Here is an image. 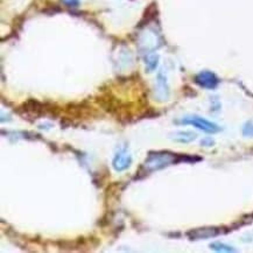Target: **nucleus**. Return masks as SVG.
Listing matches in <instances>:
<instances>
[{
	"instance_id": "f257e3e1",
	"label": "nucleus",
	"mask_w": 253,
	"mask_h": 253,
	"mask_svg": "<svg viewBox=\"0 0 253 253\" xmlns=\"http://www.w3.org/2000/svg\"><path fill=\"white\" fill-rule=\"evenodd\" d=\"M186 161V155L175 154L170 152H151L145 160V168L148 173L162 169L170 165Z\"/></svg>"
},
{
	"instance_id": "6e6552de",
	"label": "nucleus",
	"mask_w": 253,
	"mask_h": 253,
	"mask_svg": "<svg viewBox=\"0 0 253 253\" xmlns=\"http://www.w3.org/2000/svg\"><path fill=\"white\" fill-rule=\"evenodd\" d=\"M209 248L216 252H236L237 250L233 246L224 244L222 242H213L209 245Z\"/></svg>"
},
{
	"instance_id": "1a4fd4ad",
	"label": "nucleus",
	"mask_w": 253,
	"mask_h": 253,
	"mask_svg": "<svg viewBox=\"0 0 253 253\" xmlns=\"http://www.w3.org/2000/svg\"><path fill=\"white\" fill-rule=\"evenodd\" d=\"M145 63H146V66H147V70L148 71H153L155 68H157L158 63H159L158 55L151 54V55H148V56H146Z\"/></svg>"
},
{
	"instance_id": "9d476101",
	"label": "nucleus",
	"mask_w": 253,
	"mask_h": 253,
	"mask_svg": "<svg viewBox=\"0 0 253 253\" xmlns=\"http://www.w3.org/2000/svg\"><path fill=\"white\" fill-rule=\"evenodd\" d=\"M243 135L246 138H253V122L245 123L242 129Z\"/></svg>"
},
{
	"instance_id": "39448f33",
	"label": "nucleus",
	"mask_w": 253,
	"mask_h": 253,
	"mask_svg": "<svg viewBox=\"0 0 253 253\" xmlns=\"http://www.w3.org/2000/svg\"><path fill=\"white\" fill-rule=\"evenodd\" d=\"M220 230L218 228H197L187 232L188 238L190 241H201V239H209L218 236Z\"/></svg>"
},
{
	"instance_id": "f03ea898",
	"label": "nucleus",
	"mask_w": 253,
	"mask_h": 253,
	"mask_svg": "<svg viewBox=\"0 0 253 253\" xmlns=\"http://www.w3.org/2000/svg\"><path fill=\"white\" fill-rule=\"evenodd\" d=\"M180 123L183 125L194 126V127L199 128L206 133H209V134H215V133H218L222 129L215 123L204 119L200 116H187L181 119Z\"/></svg>"
},
{
	"instance_id": "423d86ee",
	"label": "nucleus",
	"mask_w": 253,
	"mask_h": 253,
	"mask_svg": "<svg viewBox=\"0 0 253 253\" xmlns=\"http://www.w3.org/2000/svg\"><path fill=\"white\" fill-rule=\"evenodd\" d=\"M155 93H157V98L160 102L167 100L169 97V86L167 83V77L164 75V73L160 71L157 77V87H155Z\"/></svg>"
},
{
	"instance_id": "f8f14e48",
	"label": "nucleus",
	"mask_w": 253,
	"mask_h": 253,
	"mask_svg": "<svg viewBox=\"0 0 253 253\" xmlns=\"http://www.w3.org/2000/svg\"><path fill=\"white\" fill-rule=\"evenodd\" d=\"M213 144H215V141H213L211 138H204L203 140L201 141V145L206 146V147H211Z\"/></svg>"
},
{
	"instance_id": "0eeeda50",
	"label": "nucleus",
	"mask_w": 253,
	"mask_h": 253,
	"mask_svg": "<svg viewBox=\"0 0 253 253\" xmlns=\"http://www.w3.org/2000/svg\"><path fill=\"white\" fill-rule=\"evenodd\" d=\"M196 138V133L191 131H177L170 135V139H173L176 142H181V144H189V142H193L195 140Z\"/></svg>"
},
{
	"instance_id": "7ed1b4c3",
	"label": "nucleus",
	"mask_w": 253,
	"mask_h": 253,
	"mask_svg": "<svg viewBox=\"0 0 253 253\" xmlns=\"http://www.w3.org/2000/svg\"><path fill=\"white\" fill-rule=\"evenodd\" d=\"M195 83L203 89L213 90L218 86L219 79L216 76V74L211 73V71L203 70L195 76Z\"/></svg>"
},
{
	"instance_id": "20e7f679",
	"label": "nucleus",
	"mask_w": 253,
	"mask_h": 253,
	"mask_svg": "<svg viewBox=\"0 0 253 253\" xmlns=\"http://www.w3.org/2000/svg\"><path fill=\"white\" fill-rule=\"evenodd\" d=\"M132 157L128 153L126 148H121L115 154V158L112 160V166L116 171H124L131 166Z\"/></svg>"
},
{
	"instance_id": "9b49d317",
	"label": "nucleus",
	"mask_w": 253,
	"mask_h": 253,
	"mask_svg": "<svg viewBox=\"0 0 253 253\" xmlns=\"http://www.w3.org/2000/svg\"><path fill=\"white\" fill-rule=\"evenodd\" d=\"M64 5L68 6V7H77L80 5V0H61Z\"/></svg>"
}]
</instances>
